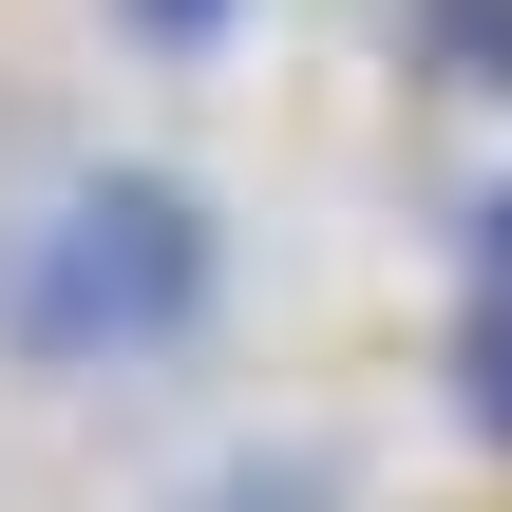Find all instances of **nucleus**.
Here are the masks:
<instances>
[{
	"mask_svg": "<svg viewBox=\"0 0 512 512\" xmlns=\"http://www.w3.org/2000/svg\"><path fill=\"white\" fill-rule=\"evenodd\" d=\"M190 304H209V228H190V190H152V171H114V190H57V209L19 228V266H0V323H19L38 361L171 342Z\"/></svg>",
	"mask_w": 512,
	"mask_h": 512,
	"instance_id": "1",
	"label": "nucleus"
},
{
	"mask_svg": "<svg viewBox=\"0 0 512 512\" xmlns=\"http://www.w3.org/2000/svg\"><path fill=\"white\" fill-rule=\"evenodd\" d=\"M418 38H437L456 76H494V95H512V0H418Z\"/></svg>",
	"mask_w": 512,
	"mask_h": 512,
	"instance_id": "2",
	"label": "nucleus"
},
{
	"mask_svg": "<svg viewBox=\"0 0 512 512\" xmlns=\"http://www.w3.org/2000/svg\"><path fill=\"white\" fill-rule=\"evenodd\" d=\"M133 19H152V38H190V19H209V0H133Z\"/></svg>",
	"mask_w": 512,
	"mask_h": 512,
	"instance_id": "3",
	"label": "nucleus"
},
{
	"mask_svg": "<svg viewBox=\"0 0 512 512\" xmlns=\"http://www.w3.org/2000/svg\"><path fill=\"white\" fill-rule=\"evenodd\" d=\"M494 437H512V342H494Z\"/></svg>",
	"mask_w": 512,
	"mask_h": 512,
	"instance_id": "4",
	"label": "nucleus"
},
{
	"mask_svg": "<svg viewBox=\"0 0 512 512\" xmlns=\"http://www.w3.org/2000/svg\"><path fill=\"white\" fill-rule=\"evenodd\" d=\"M494 285H512V209H494Z\"/></svg>",
	"mask_w": 512,
	"mask_h": 512,
	"instance_id": "5",
	"label": "nucleus"
}]
</instances>
